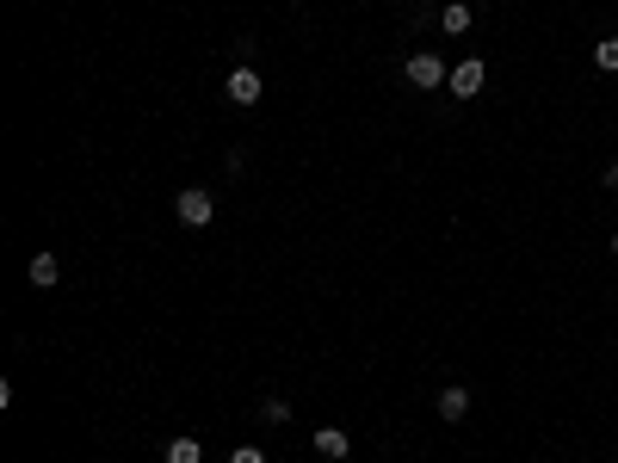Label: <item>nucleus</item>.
Listing matches in <instances>:
<instances>
[{
	"label": "nucleus",
	"mask_w": 618,
	"mask_h": 463,
	"mask_svg": "<svg viewBox=\"0 0 618 463\" xmlns=\"http://www.w3.org/2000/svg\"><path fill=\"white\" fill-rule=\"evenodd\" d=\"M167 463H205V445H198L192 433H180V439L167 445Z\"/></svg>",
	"instance_id": "obj_8"
},
{
	"label": "nucleus",
	"mask_w": 618,
	"mask_h": 463,
	"mask_svg": "<svg viewBox=\"0 0 618 463\" xmlns=\"http://www.w3.org/2000/svg\"><path fill=\"white\" fill-rule=\"evenodd\" d=\"M594 62H600V68H618V37H600V50H594Z\"/></svg>",
	"instance_id": "obj_11"
},
{
	"label": "nucleus",
	"mask_w": 618,
	"mask_h": 463,
	"mask_svg": "<svg viewBox=\"0 0 618 463\" xmlns=\"http://www.w3.org/2000/svg\"><path fill=\"white\" fill-rule=\"evenodd\" d=\"M464 414H470V389H464V383L439 389V420H464Z\"/></svg>",
	"instance_id": "obj_6"
},
{
	"label": "nucleus",
	"mask_w": 618,
	"mask_h": 463,
	"mask_svg": "<svg viewBox=\"0 0 618 463\" xmlns=\"http://www.w3.org/2000/svg\"><path fill=\"white\" fill-rule=\"evenodd\" d=\"M402 75H408L414 87H445V81H452L439 56H408V68H402Z\"/></svg>",
	"instance_id": "obj_3"
},
{
	"label": "nucleus",
	"mask_w": 618,
	"mask_h": 463,
	"mask_svg": "<svg viewBox=\"0 0 618 463\" xmlns=\"http://www.w3.org/2000/svg\"><path fill=\"white\" fill-rule=\"evenodd\" d=\"M613 253H618V235H613Z\"/></svg>",
	"instance_id": "obj_13"
},
{
	"label": "nucleus",
	"mask_w": 618,
	"mask_h": 463,
	"mask_svg": "<svg viewBox=\"0 0 618 463\" xmlns=\"http://www.w3.org/2000/svg\"><path fill=\"white\" fill-rule=\"evenodd\" d=\"M452 93H458V100L483 93V62H458V68H452Z\"/></svg>",
	"instance_id": "obj_5"
},
{
	"label": "nucleus",
	"mask_w": 618,
	"mask_h": 463,
	"mask_svg": "<svg viewBox=\"0 0 618 463\" xmlns=\"http://www.w3.org/2000/svg\"><path fill=\"white\" fill-rule=\"evenodd\" d=\"M236 106H260V93H266V81L253 75V68H229V87H223Z\"/></svg>",
	"instance_id": "obj_2"
},
{
	"label": "nucleus",
	"mask_w": 618,
	"mask_h": 463,
	"mask_svg": "<svg viewBox=\"0 0 618 463\" xmlns=\"http://www.w3.org/2000/svg\"><path fill=\"white\" fill-rule=\"evenodd\" d=\"M439 25H445L452 37H458V31H470V6H445V12H439Z\"/></svg>",
	"instance_id": "obj_10"
},
{
	"label": "nucleus",
	"mask_w": 618,
	"mask_h": 463,
	"mask_svg": "<svg viewBox=\"0 0 618 463\" xmlns=\"http://www.w3.org/2000/svg\"><path fill=\"white\" fill-rule=\"evenodd\" d=\"M316 451H322V458H347V451H353V439H347L341 427H322V433H316Z\"/></svg>",
	"instance_id": "obj_7"
},
{
	"label": "nucleus",
	"mask_w": 618,
	"mask_h": 463,
	"mask_svg": "<svg viewBox=\"0 0 618 463\" xmlns=\"http://www.w3.org/2000/svg\"><path fill=\"white\" fill-rule=\"evenodd\" d=\"M229 463H266V451H253V445H242V451H229Z\"/></svg>",
	"instance_id": "obj_12"
},
{
	"label": "nucleus",
	"mask_w": 618,
	"mask_h": 463,
	"mask_svg": "<svg viewBox=\"0 0 618 463\" xmlns=\"http://www.w3.org/2000/svg\"><path fill=\"white\" fill-rule=\"evenodd\" d=\"M260 420H266V427L291 420V402H285V395H266V402H260Z\"/></svg>",
	"instance_id": "obj_9"
},
{
	"label": "nucleus",
	"mask_w": 618,
	"mask_h": 463,
	"mask_svg": "<svg viewBox=\"0 0 618 463\" xmlns=\"http://www.w3.org/2000/svg\"><path fill=\"white\" fill-rule=\"evenodd\" d=\"M25 278H31L37 291H50V284L62 278V259H56V253H31V266H25Z\"/></svg>",
	"instance_id": "obj_4"
},
{
	"label": "nucleus",
	"mask_w": 618,
	"mask_h": 463,
	"mask_svg": "<svg viewBox=\"0 0 618 463\" xmlns=\"http://www.w3.org/2000/svg\"><path fill=\"white\" fill-rule=\"evenodd\" d=\"M173 211H180V223H186V229H205V223L217 217V198H211L205 186H186V192L173 198Z\"/></svg>",
	"instance_id": "obj_1"
}]
</instances>
